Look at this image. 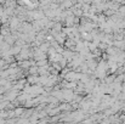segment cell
Masks as SVG:
<instances>
[{
  "label": "cell",
  "instance_id": "obj_1",
  "mask_svg": "<svg viewBox=\"0 0 125 124\" xmlns=\"http://www.w3.org/2000/svg\"><path fill=\"white\" fill-rule=\"evenodd\" d=\"M34 65V61H32V60H26V61H21V62H18V67L20 68H24V69H29L32 66Z\"/></svg>",
  "mask_w": 125,
  "mask_h": 124
},
{
  "label": "cell",
  "instance_id": "obj_2",
  "mask_svg": "<svg viewBox=\"0 0 125 124\" xmlns=\"http://www.w3.org/2000/svg\"><path fill=\"white\" fill-rule=\"evenodd\" d=\"M13 111H15V116L16 117H22L24 114V112H26V108L24 107H16Z\"/></svg>",
  "mask_w": 125,
  "mask_h": 124
},
{
  "label": "cell",
  "instance_id": "obj_3",
  "mask_svg": "<svg viewBox=\"0 0 125 124\" xmlns=\"http://www.w3.org/2000/svg\"><path fill=\"white\" fill-rule=\"evenodd\" d=\"M27 82H28V84H35V83H39V78L35 76H29L27 78Z\"/></svg>",
  "mask_w": 125,
  "mask_h": 124
},
{
  "label": "cell",
  "instance_id": "obj_4",
  "mask_svg": "<svg viewBox=\"0 0 125 124\" xmlns=\"http://www.w3.org/2000/svg\"><path fill=\"white\" fill-rule=\"evenodd\" d=\"M28 73H29V76H35V74L38 73V67H35V66L31 67V68L28 69Z\"/></svg>",
  "mask_w": 125,
  "mask_h": 124
},
{
  "label": "cell",
  "instance_id": "obj_5",
  "mask_svg": "<svg viewBox=\"0 0 125 124\" xmlns=\"http://www.w3.org/2000/svg\"><path fill=\"white\" fill-rule=\"evenodd\" d=\"M46 65V61L45 60H42V61H38L37 62V66H45Z\"/></svg>",
  "mask_w": 125,
  "mask_h": 124
}]
</instances>
